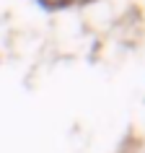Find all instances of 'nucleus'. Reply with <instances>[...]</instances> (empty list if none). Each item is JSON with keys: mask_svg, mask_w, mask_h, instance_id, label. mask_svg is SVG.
<instances>
[{"mask_svg": "<svg viewBox=\"0 0 145 153\" xmlns=\"http://www.w3.org/2000/svg\"><path fill=\"white\" fill-rule=\"evenodd\" d=\"M41 3H47V5H62L65 0H41Z\"/></svg>", "mask_w": 145, "mask_h": 153, "instance_id": "nucleus-1", "label": "nucleus"}]
</instances>
